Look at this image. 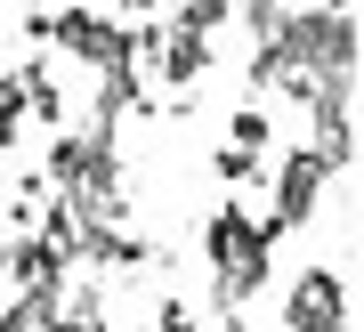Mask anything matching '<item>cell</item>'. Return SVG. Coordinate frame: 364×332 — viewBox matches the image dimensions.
Here are the masks:
<instances>
[{"mask_svg": "<svg viewBox=\"0 0 364 332\" xmlns=\"http://www.w3.org/2000/svg\"><path fill=\"white\" fill-rule=\"evenodd\" d=\"M203 259H210V308L219 316H243L251 300L267 292V268H275V227L243 203H219L203 227Z\"/></svg>", "mask_w": 364, "mask_h": 332, "instance_id": "obj_1", "label": "cell"}, {"mask_svg": "<svg viewBox=\"0 0 364 332\" xmlns=\"http://www.w3.org/2000/svg\"><path fill=\"white\" fill-rule=\"evenodd\" d=\"M340 179V162L324 146H299L284 170H275V203H267V227L275 235H291V227H308L316 211H324V187Z\"/></svg>", "mask_w": 364, "mask_h": 332, "instance_id": "obj_2", "label": "cell"}, {"mask_svg": "<svg viewBox=\"0 0 364 332\" xmlns=\"http://www.w3.org/2000/svg\"><path fill=\"white\" fill-rule=\"evenodd\" d=\"M49 49L97 65V73L138 65V57H130V25H114V16H97V9H49Z\"/></svg>", "mask_w": 364, "mask_h": 332, "instance_id": "obj_3", "label": "cell"}, {"mask_svg": "<svg viewBox=\"0 0 364 332\" xmlns=\"http://www.w3.org/2000/svg\"><path fill=\"white\" fill-rule=\"evenodd\" d=\"M284 332H356V308H348V276L332 268H308L284 300Z\"/></svg>", "mask_w": 364, "mask_h": 332, "instance_id": "obj_4", "label": "cell"}, {"mask_svg": "<svg viewBox=\"0 0 364 332\" xmlns=\"http://www.w3.org/2000/svg\"><path fill=\"white\" fill-rule=\"evenodd\" d=\"M73 259L57 251V243H41V235H16L9 243V259H0V284H16V292H57L65 284Z\"/></svg>", "mask_w": 364, "mask_h": 332, "instance_id": "obj_5", "label": "cell"}, {"mask_svg": "<svg viewBox=\"0 0 364 332\" xmlns=\"http://www.w3.org/2000/svg\"><path fill=\"white\" fill-rule=\"evenodd\" d=\"M154 65H162V81L170 90H195V81L210 73V41H186V33H162V49H154Z\"/></svg>", "mask_w": 364, "mask_h": 332, "instance_id": "obj_6", "label": "cell"}, {"mask_svg": "<svg viewBox=\"0 0 364 332\" xmlns=\"http://www.w3.org/2000/svg\"><path fill=\"white\" fill-rule=\"evenodd\" d=\"M16 81H25V114H33V122H49V130H65V90H57V73H49V57H33V65H16Z\"/></svg>", "mask_w": 364, "mask_h": 332, "instance_id": "obj_7", "label": "cell"}, {"mask_svg": "<svg viewBox=\"0 0 364 332\" xmlns=\"http://www.w3.org/2000/svg\"><path fill=\"white\" fill-rule=\"evenodd\" d=\"M235 16V0H178V9H170V25L162 33H186V41H210Z\"/></svg>", "mask_w": 364, "mask_h": 332, "instance_id": "obj_8", "label": "cell"}, {"mask_svg": "<svg viewBox=\"0 0 364 332\" xmlns=\"http://www.w3.org/2000/svg\"><path fill=\"white\" fill-rule=\"evenodd\" d=\"M267 138H275L267 105H235V122H227V146H243V154H267Z\"/></svg>", "mask_w": 364, "mask_h": 332, "instance_id": "obj_9", "label": "cell"}, {"mask_svg": "<svg viewBox=\"0 0 364 332\" xmlns=\"http://www.w3.org/2000/svg\"><path fill=\"white\" fill-rule=\"evenodd\" d=\"M210 170H219L227 187H251V179H259V154H243V146H219V154H210Z\"/></svg>", "mask_w": 364, "mask_h": 332, "instance_id": "obj_10", "label": "cell"}, {"mask_svg": "<svg viewBox=\"0 0 364 332\" xmlns=\"http://www.w3.org/2000/svg\"><path fill=\"white\" fill-rule=\"evenodd\" d=\"M154 324H162V332H203V324H195V308H186V300H162V316H154Z\"/></svg>", "mask_w": 364, "mask_h": 332, "instance_id": "obj_11", "label": "cell"}, {"mask_svg": "<svg viewBox=\"0 0 364 332\" xmlns=\"http://www.w3.org/2000/svg\"><path fill=\"white\" fill-rule=\"evenodd\" d=\"M90 9H97V16H114V25H130V16H146L154 0H90Z\"/></svg>", "mask_w": 364, "mask_h": 332, "instance_id": "obj_12", "label": "cell"}, {"mask_svg": "<svg viewBox=\"0 0 364 332\" xmlns=\"http://www.w3.org/2000/svg\"><path fill=\"white\" fill-rule=\"evenodd\" d=\"M316 9H324V16H356V0H316Z\"/></svg>", "mask_w": 364, "mask_h": 332, "instance_id": "obj_13", "label": "cell"}]
</instances>
